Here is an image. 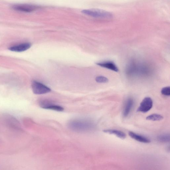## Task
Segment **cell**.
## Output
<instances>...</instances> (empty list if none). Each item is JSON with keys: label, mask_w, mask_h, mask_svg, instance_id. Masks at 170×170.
<instances>
[{"label": "cell", "mask_w": 170, "mask_h": 170, "mask_svg": "<svg viewBox=\"0 0 170 170\" xmlns=\"http://www.w3.org/2000/svg\"><path fill=\"white\" fill-rule=\"evenodd\" d=\"M40 104L41 108L44 109L52 110L58 111H62L64 110V108L62 107L52 104L47 101H42Z\"/></svg>", "instance_id": "obj_6"}, {"label": "cell", "mask_w": 170, "mask_h": 170, "mask_svg": "<svg viewBox=\"0 0 170 170\" xmlns=\"http://www.w3.org/2000/svg\"><path fill=\"white\" fill-rule=\"evenodd\" d=\"M31 47L30 43H24L12 46L9 48L10 51L15 52H24L29 49Z\"/></svg>", "instance_id": "obj_9"}, {"label": "cell", "mask_w": 170, "mask_h": 170, "mask_svg": "<svg viewBox=\"0 0 170 170\" xmlns=\"http://www.w3.org/2000/svg\"><path fill=\"white\" fill-rule=\"evenodd\" d=\"M164 117L161 115L159 114H154L150 115L146 118V119L150 121H159L163 120Z\"/></svg>", "instance_id": "obj_12"}, {"label": "cell", "mask_w": 170, "mask_h": 170, "mask_svg": "<svg viewBox=\"0 0 170 170\" xmlns=\"http://www.w3.org/2000/svg\"><path fill=\"white\" fill-rule=\"evenodd\" d=\"M83 14L89 16L96 18H110L113 15L110 12L99 9H90L83 10Z\"/></svg>", "instance_id": "obj_2"}, {"label": "cell", "mask_w": 170, "mask_h": 170, "mask_svg": "<svg viewBox=\"0 0 170 170\" xmlns=\"http://www.w3.org/2000/svg\"><path fill=\"white\" fill-rule=\"evenodd\" d=\"M170 138L169 134H164L159 136L157 139L159 142L166 143L170 142Z\"/></svg>", "instance_id": "obj_13"}, {"label": "cell", "mask_w": 170, "mask_h": 170, "mask_svg": "<svg viewBox=\"0 0 170 170\" xmlns=\"http://www.w3.org/2000/svg\"><path fill=\"white\" fill-rule=\"evenodd\" d=\"M162 95L166 96L170 95V87H167L162 89L161 91Z\"/></svg>", "instance_id": "obj_15"}, {"label": "cell", "mask_w": 170, "mask_h": 170, "mask_svg": "<svg viewBox=\"0 0 170 170\" xmlns=\"http://www.w3.org/2000/svg\"><path fill=\"white\" fill-rule=\"evenodd\" d=\"M95 80L97 82L100 83H106L108 82V78L102 76H99L96 78Z\"/></svg>", "instance_id": "obj_14"}, {"label": "cell", "mask_w": 170, "mask_h": 170, "mask_svg": "<svg viewBox=\"0 0 170 170\" xmlns=\"http://www.w3.org/2000/svg\"><path fill=\"white\" fill-rule=\"evenodd\" d=\"M98 66L105 68L113 71L118 72L119 71L118 68L114 63L112 61H106L98 63L96 64Z\"/></svg>", "instance_id": "obj_8"}, {"label": "cell", "mask_w": 170, "mask_h": 170, "mask_svg": "<svg viewBox=\"0 0 170 170\" xmlns=\"http://www.w3.org/2000/svg\"><path fill=\"white\" fill-rule=\"evenodd\" d=\"M40 6L36 5L21 4L14 5L12 8L16 11L25 12H31L40 8Z\"/></svg>", "instance_id": "obj_4"}, {"label": "cell", "mask_w": 170, "mask_h": 170, "mask_svg": "<svg viewBox=\"0 0 170 170\" xmlns=\"http://www.w3.org/2000/svg\"><path fill=\"white\" fill-rule=\"evenodd\" d=\"M33 92L36 95H43L50 92V88L40 82L34 81L32 85Z\"/></svg>", "instance_id": "obj_3"}, {"label": "cell", "mask_w": 170, "mask_h": 170, "mask_svg": "<svg viewBox=\"0 0 170 170\" xmlns=\"http://www.w3.org/2000/svg\"><path fill=\"white\" fill-rule=\"evenodd\" d=\"M103 131L107 134L116 135V136L122 139H124L126 137V135L120 131L114 129H106L103 130Z\"/></svg>", "instance_id": "obj_11"}, {"label": "cell", "mask_w": 170, "mask_h": 170, "mask_svg": "<svg viewBox=\"0 0 170 170\" xmlns=\"http://www.w3.org/2000/svg\"><path fill=\"white\" fill-rule=\"evenodd\" d=\"M134 104V101L131 98L128 99L126 101L123 110V116L126 117L129 115Z\"/></svg>", "instance_id": "obj_7"}, {"label": "cell", "mask_w": 170, "mask_h": 170, "mask_svg": "<svg viewBox=\"0 0 170 170\" xmlns=\"http://www.w3.org/2000/svg\"><path fill=\"white\" fill-rule=\"evenodd\" d=\"M153 101L150 97H146L143 99L137 109V111L146 113L152 108Z\"/></svg>", "instance_id": "obj_5"}, {"label": "cell", "mask_w": 170, "mask_h": 170, "mask_svg": "<svg viewBox=\"0 0 170 170\" xmlns=\"http://www.w3.org/2000/svg\"><path fill=\"white\" fill-rule=\"evenodd\" d=\"M69 127L70 129L77 132H87L95 128L93 123L88 120L75 119L70 121Z\"/></svg>", "instance_id": "obj_1"}, {"label": "cell", "mask_w": 170, "mask_h": 170, "mask_svg": "<svg viewBox=\"0 0 170 170\" xmlns=\"http://www.w3.org/2000/svg\"><path fill=\"white\" fill-rule=\"evenodd\" d=\"M129 135L133 139L136 140L138 142L145 143H148L151 142V141L148 138L136 134L133 132H129Z\"/></svg>", "instance_id": "obj_10"}]
</instances>
